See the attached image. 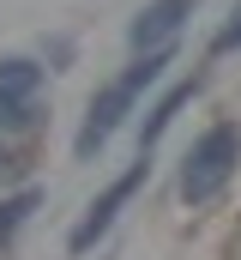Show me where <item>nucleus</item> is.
Instances as JSON below:
<instances>
[{
	"instance_id": "2",
	"label": "nucleus",
	"mask_w": 241,
	"mask_h": 260,
	"mask_svg": "<svg viewBox=\"0 0 241 260\" xmlns=\"http://www.w3.org/2000/svg\"><path fill=\"white\" fill-rule=\"evenodd\" d=\"M235 164H241V127L235 121H217V127L187 151V164H181V200H193V206L217 200L223 182L235 176Z\"/></svg>"
},
{
	"instance_id": "4",
	"label": "nucleus",
	"mask_w": 241,
	"mask_h": 260,
	"mask_svg": "<svg viewBox=\"0 0 241 260\" xmlns=\"http://www.w3.org/2000/svg\"><path fill=\"white\" fill-rule=\"evenodd\" d=\"M187 18H193V0H151V6H139V18H133L127 43H133L139 55H163V49H169V37H175Z\"/></svg>"
},
{
	"instance_id": "5",
	"label": "nucleus",
	"mask_w": 241,
	"mask_h": 260,
	"mask_svg": "<svg viewBox=\"0 0 241 260\" xmlns=\"http://www.w3.org/2000/svg\"><path fill=\"white\" fill-rule=\"evenodd\" d=\"M36 91H43V67L36 61H24V55L0 61V109H24Z\"/></svg>"
},
{
	"instance_id": "3",
	"label": "nucleus",
	"mask_w": 241,
	"mask_h": 260,
	"mask_svg": "<svg viewBox=\"0 0 241 260\" xmlns=\"http://www.w3.org/2000/svg\"><path fill=\"white\" fill-rule=\"evenodd\" d=\"M145 170H151L145 157H139V164H127V176H115V182H109L103 194L91 200V212H85V218L72 224V236H66V248H72V254H91V248H97V242H103V236L115 230L120 206H127V200H133L139 188H145Z\"/></svg>"
},
{
	"instance_id": "7",
	"label": "nucleus",
	"mask_w": 241,
	"mask_h": 260,
	"mask_svg": "<svg viewBox=\"0 0 241 260\" xmlns=\"http://www.w3.org/2000/svg\"><path fill=\"white\" fill-rule=\"evenodd\" d=\"M30 212H36V194H12V200H0V242H6V236H12V230L30 218Z\"/></svg>"
},
{
	"instance_id": "6",
	"label": "nucleus",
	"mask_w": 241,
	"mask_h": 260,
	"mask_svg": "<svg viewBox=\"0 0 241 260\" xmlns=\"http://www.w3.org/2000/svg\"><path fill=\"white\" fill-rule=\"evenodd\" d=\"M193 91H199V79H181L175 91H169V97L151 109V121H145V133H139V157H151V145H157V139H163V127L181 115V103H193Z\"/></svg>"
},
{
	"instance_id": "1",
	"label": "nucleus",
	"mask_w": 241,
	"mask_h": 260,
	"mask_svg": "<svg viewBox=\"0 0 241 260\" xmlns=\"http://www.w3.org/2000/svg\"><path fill=\"white\" fill-rule=\"evenodd\" d=\"M163 67H169V49H163V55H139V61L120 73V79H109V85L91 97V115H85L78 139H72V151H78V157H97V151L109 145V133L133 115V103H139V97L163 79Z\"/></svg>"
}]
</instances>
